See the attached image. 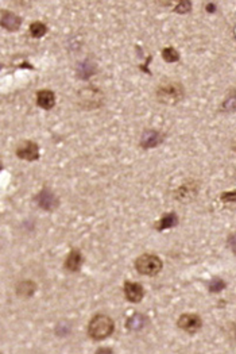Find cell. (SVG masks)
<instances>
[{
	"label": "cell",
	"instance_id": "6da1fadb",
	"mask_svg": "<svg viewBox=\"0 0 236 354\" xmlns=\"http://www.w3.org/2000/svg\"><path fill=\"white\" fill-rule=\"evenodd\" d=\"M157 99L159 103L162 104H168V106H174L177 103H180L184 99L185 90L184 86L174 80H166L162 81L155 91Z\"/></svg>",
	"mask_w": 236,
	"mask_h": 354
},
{
	"label": "cell",
	"instance_id": "7a4b0ae2",
	"mask_svg": "<svg viewBox=\"0 0 236 354\" xmlns=\"http://www.w3.org/2000/svg\"><path fill=\"white\" fill-rule=\"evenodd\" d=\"M115 330V323L108 315L97 314L90 319L88 324V335L94 341H103L111 337Z\"/></svg>",
	"mask_w": 236,
	"mask_h": 354
},
{
	"label": "cell",
	"instance_id": "3957f363",
	"mask_svg": "<svg viewBox=\"0 0 236 354\" xmlns=\"http://www.w3.org/2000/svg\"><path fill=\"white\" fill-rule=\"evenodd\" d=\"M162 260L155 254L145 253L135 260V269L142 276H157L162 270Z\"/></svg>",
	"mask_w": 236,
	"mask_h": 354
},
{
	"label": "cell",
	"instance_id": "277c9868",
	"mask_svg": "<svg viewBox=\"0 0 236 354\" xmlns=\"http://www.w3.org/2000/svg\"><path fill=\"white\" fill-rule=\"evenodd\" d=\"M77 98L78 104L81 106L82 110H86V111L100 108L104 103V94L99 88H94V87H88V88L80 90Z\"/></svg>",
	"mask_w": 236,
	"mask_h": 354
},
{
	"label": "cell",
	"instance_id": "5b68a950",
	"mask_svg": "<svg viewBox=\"0 0 236 354\" xmlns=\"http://www.w3.org/2000/svg\"><path fill=\"white\" fill-rule=\"evenodd\" d=\"M198 189H200V185H198L197 181H186L185 184H182L181 187H178L174 191V199L180 203H189V201L194 200V197L197 196Z\"/></svg>",
	"mask_w": 236,
	"mask_h": 354
},
{
	"label": "cell",
	"instance_id": "8992f818",
	"mask_svg": "<svg viewBox=\"0 0 236 354\" xmlns=\"http://www.w3.org/2000/svg\"><path fill=\"white\" fill-rule=\"evenodd\" d=\"M35 201H37L39 208L45 209V211H54L60 205V200H58L56 193L47 187L43 188L42 191L35 196Z\"/></svg>",
	"mask_w": 236,
	"mask_h": 354
},
{
	"label": "cell",
	"instance_id": "52a82bcc",
	"mask_svg": "<svg viewBox=\"0 0 236 354\" xmlns=\"http://www.w3.org/2000/svg\"><path fill=\"white\" fill-rule=\"evenodd\" d=\"M177 326L189 334H196L202 327V319L197 314H182L177 320Z\"/></svg>",
	"mask_w": 236,
	"mask_h": 354
},
{
	"label": "cell",
	"instance_id": "ba28073f",
	"mask_svg": "<svg viewBox=\"0 0 236 354\" xmlns=\"http://www.w3.org/2000/svg\"><path fill=\"white\" fill-rule=\"evenodd\" d=\"M18 158L25 161H37L39 158V146L34 141H22L15 150Z\"/></svg>",
	"mask_w": 236,
	"mask_h": 354
},
{
	"label": "cell",
	"instance_id": "9c48e42d",
	"mask_svg": "<svg viewBox=\"0 0 236 354\" xmlns=\"http://www.w3.org/2000/svg\"><path fill=\"white\" fill-rule=\"evenodd\" d=\"M163 142V135L157 130H145L142 132L139 145L143 149H154Z\"/></svg>",
	"mask_w": 236,
	"mask_h": 354
},
{
	"label": "cell",
	"instance_id": "30bf717a",
	"mask_svg": "<svg viewBox=\"0 0 236 354\" xmlns=\"http://www.w3.org/2000/svg\"><path fill=\"white\" fill-rule=\"evenodd\" d=\"M125 296L131 303H141L142 299L145 296V290L139 282L126 281L125 282Z\"/></svg>",
	"mask_w": 236,
	"mask_h": 354
},
{
	"label": "cell",
	"instance_id": "8fae6325",
	"mask_svg": "<svg viewBox=\"0 0 236 354\" xmlns=\"http://www.w3.org/2000/svg\"><path fill=\"white\" fill-rule=\"evenodd\" d=\"M0 23L2 27L9 31H17L22 25V18L18 17L15 13L2 10V17H0Z\"/></svg>",
	"mask_w": 236,
	"mask_h": 354
},
{
	"label": "cell",
	"instance_id": "7c38bea8",
	"mask_svg": "<svg viewBox=\"0 0 236 354\" xmlns=\"http://www.w3.org/2000/svg\"><path fill=\"white\" fill-rule=\"evenodd\" d=\"M82 266V254L78 249H72L65 260V269L69 272H78Z\"/></svg>",
	"mask_w": 236,
	"mask_h": 354
},
{
	"label": "cell",
	"instance_id": "4fadbf2b",
	"mask_svg": "<svg viewBox=\"0 0 236 354\" xmlns=\"http://www.w3.org/2000/svg\"><path fill=\"white\" fill-rule=\"evenodd\" d=\"M37 104L43 110H52L56 106V94L50 90H41L37 92Z\"/></svg>",
	"mask_w": 236,
	"mask_h": 354
},
{
	"label": "cell",
	"instance_id": "5bb4252c",
	"mask_svg": "<svg viewBox=\"0 0 236 354\" xmlns=\"http://www.w3.org/2000/svg\"><path fill=\"white\" fill-rule=\"evenodd\" d=\"M178 217H177L176 213H170V214H165L159 221H157V223L154 225V229L157 231H163L168 230V229H173L178 225Z\"/></svg>",
	"mask_w": 236,
	"mask_h": 354
},
{
	"label": "cell",
	"instance_id": "9a60e30c",
	"mask_svg": "<svg viewBox=\"0 0 236 354\" xmlns=\"http://www.w3.org/2000/svg\"><path fill=\"white\" fill-rule=\"evenodd\" d=\"M76 73H77L78 79L88 80L89 77H92L96 73V64L90 58H86V60H84L82 62L78 64Z\"/></svg>",
	"mask_w": 236,
	"mask_h": 354
},
{
	"label": "cell",
	"instance_id": "2e32d148",
	"mask_svg": "<svg viewBox=\"0 0 236 354\" xmlns=\"http://www.w3.org/2000/svg\"><path fill=\"white\" fill-rule=\"evenodd\" d=\"M35 291H37V284L31 280H23L17 286V295L19 298H31V296H34Z\"/></svg>",
	"mask_w": 236,
	"mask_h": 354
},
{
	"label": "cell",
	"instance_id": "e0dca14e",
	"mask_svg": "<svg viewBox=\"0 0 236 354\" xmlns=\"http://www.w3.org/2000/svg\"><path fill=\"white\" fill-rule=\"evenodd\" d=\"M147 324L146 316L142 314H134L133 316H130L127 322H126V327L131 331H139Z\"/></svg>",
	"mask_w": 236,
	"mask_h": 354
},
{
	"label": "cell",
	"instance_id": "ac0fdd59",
	"mask_svg": "<svg viewBox=\"0 0 236 354\" xmlns=\"http://www.w3.org/2000/svg\"><path fill=\"white\" fill-rule=\"evenodd\" d=\"M221 110L228 112V114H232V112L236 111V90H231L228 92L227 98L224 99Z\"/></svg>",
	"mask_w": 236,
	"mask_h": 354
},
{
	"label": "cell",
	"instance_id": "d6986e66",
	"mask_svg": "<svg viewBox=\"0 0 236 354\" xmlns=\"http://www.w3.org/2000/svg\"><path fill=\"white\" fill-rule=\"evenodd\" d=\"M29 31H30L33 38H42L47 33V26L45 23H42V22H33L30 25Z\"/></svg>",
	"mask_w": 236,
	"mask_h": 354
},
{
	"label": "cell",
	"instance_id": "ffe728a7",
	"mask_svg": "<svg viewBox=\"0 0 236 354\" xmlns=\"http://www.w3.org/2000/svg\"><path fill=\"white\" fill-rule=\"evenodd\" d=\"M162 58L166 62H177L180 60V53L172 46H168L162 49Z\"/></svg>",
	"mask_w": 236,
	"mask_h": 354
},
{
	"label": "cell",
	"instance_id": "44dd1931",
	"mask_svg": "<svg viewBox=\"0 0 236 354\" xmlns=\"http://www.w3.org/2000/svg\"><path fill=\"white\" fill-rule=\"evenodd\" d=\"M225 287H227V284L224 280H221L220 277H215L212 278L209 284H208V290H209L210 294H219L223 290H225Z\"/></svg>",
	"mask_w": 236,
	"mask_h": 354
},
{
	"label": "cell",
	"instance_id": "7402d4cb",
	"mask_svg": "<svg viewBox=\"0 0 236 354\" xmlns=\"http://www.w3.org/2000/svg\"><path fill=\"white\" fill-rule=\"evenodd\" d=\"M176 14H188L192 11V2L190 0H182L173 10Z\"/></svg>",
	"mask_w": 236,
	"mask_h": 354
},
{
	"label": "cell",
	"instance_id": "603a6c76",
	"mask_svg": "<svg viewBox=\"0 0 236 354\" xmlns=\"http://www.w3.org/2000/svg\"><path fill=\"white\" fill-rule=\"evenodd\" d=\"M220 199H221V201H224V203H231V201H236V191H228V192L221 193Z\"/></svg>",
	"mask_w": 236,
	"mask_h": 354
},
{
	"label": "cell",
	"instance_id": "cb8c5ba5",
	"mask_svg": "<svg viewBox=\"0 0 236 354\" xmlns=\"http://www.w3.org/2000/svg\"><path fill=\"white\" fill-rule=\"evenodd\" d=\"M227 245H228V248L232 250V253L236 256V233H233V234H231L229 237H228Z\"/></svg>",
	"mask_w": 236,
	"mask_h": 354
},
{
	"label": "cell",
	"instance_id": "d4e9b609",
	"mask_svg": "<svg viewBox=\"0 0 236 354\" xmlns=\"http://www.w3.org/2000/svg\"><path fill=\"white\" fill-rule=\"evenodd\" d=\"M205 11L209 14H213L216 11V5L215 3H208V5L205 6Z\"/></svg>",
	"mask_w": 236,
	"mask_h": 354
}]
</instances>
